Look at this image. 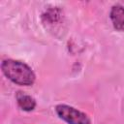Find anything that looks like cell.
I'll list each match as a JSON object with an SVG mask.
<instances>
[{
  "label": "cell",
  "instance_id": "6da1fadb",
  "mask_svg": "<svg viewBox=\"0 0 124 124\" xmlns=\"http://www.w3.org/2000/svg\"><path fill=\"white\" fill-rule=\"evenodd\" d=\"M3 75L13 83L20 86H31L36 81V75L26 63L16 59H5L1 63Z\"/></svg>",
  "mask_w": 124,
  "mask_h": 124
},
{
  "label": "cell",
  "instance_id": "7a4b0ae2",
  "mask_svg": "<svg viewBox=\"0 0 124 124\" xmlns=\"http://www.w3.org/2000/svg\"><path fill=\"white\" fill-rule=\"evenodd\" d=\"M54 110L57 116L67 124H92L90 117L85 112L72 106L58 104L55 106Z\"/></svg>",
  "mask_w": 124,
  "mask_h": 124
},
{
  "label": "cell",
  "instance_id": "3957f363",
  "mask_svg": "<svg viewBox=\"0 0 124 124\" xmlns=\"http://www.w3.org/2000/svg\"><path fill=\"white\" fill-rule=\"evenodd\" d=\"M109 18L112 26L117 31H124V7L115 4L109 11Z\"/></svg>",
  "mask_w": 124,
  "mask_h": 124
},
{
  "label": "cell",
  "instance_id": "277c9868",
  "mask_svg": "<svg viewBox=\"0 0 124 124\" xmlns=\"http://www.w3.org/2000/svg\"><path fill=\"white\" fill-rule=\"evenodd\" d=\"M16 104L18 108L23 111H27V112L32 111L35 109L37 106L36 100L31 95L25 94L24 92L18 91L16 95Z\"/></svg>",
  "mask_w": 124,
  "mask_h": 124
},
{
  "label": "cell",
  "instance_id": "5b68a950",
  "mask_svg": "<svg viewBox=\"0 0 124 124\" xmlns=\"http://www.w3.org/2000/svg\"><path fill=\"white\" fill-rule=\"evenodd\" d=\"M42 18H43L44 22L49 23V24H53V23L57 22L61 18V10H59L58 8L48 9L47 11H46L43 14Z\"/></svg>",
  "mask_w": 124,
  "mask_h": 124
}]
</instances>
